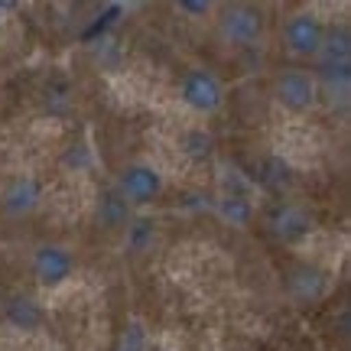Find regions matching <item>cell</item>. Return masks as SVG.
I'll list each match as a JSON object with an SVG mask.
<instances>
[{
	"mask_svg": "<svg viewBox=\"0 0 351 351\" xmlns=\"http://www.w3.org/2000/svg\"><path fill=\"white\" fill-rule=\"evenodd\" d=\"M39 202H43V182H39L36 176H13L7 189H3V195H0V208L7 218H26V215H33L39 208Z\"/></svg>",
	"mask_w": 351,
	"mask_h": 351,
	"instance_id": "cell-7",
	"label": "cell"
},
{
	"mask_svg": "<svg viewBox=\"0 0 351 351\" xmlns=\"http://www.w3.org/2000/svg\"><path fill=\"white\" fill-rule=\"evenodd\" d=\"M218 36L225 39L228 46H257L263 39V10L251 7V3H231L218 16Z\"/></svg>",
	"mask_w": 351,
	"mask_h": 351,
	"instance_id": "cell-2",
	"label": "cell"
},
{
	"mask_svg": "<svg viewBox=\"0 0 351 351\" xmlns=\"http://www.w3.org/2000/svg\"><path fill=\"white\" fill-rule=\"evenodd\" d=\"M117 192L121 199L134 208H143V205H153V202L163 195V173L150 163H127L117 176Z\"/></svg>",
	"mask_w": 351,
	"mask_h": 351,
	"instance_id": "cell-4",
	"label": "cell"
},
{
	"mask_svg": "<svg viewBox=\"0 0 351 351\" xmlns=\"http://www.w3.org/2000/svg\"><path fill=\"white\" fill-rule=\"evenodd\" d=\"M315 85H319V95H339V98H348L351 88V65H319V75H315Z\"/></svg>",
	"mask_w": 351,
	"mask_h": 351,
	"instance_id": "cell-13",
	"label": "cell"
},
{
	"mask_svg": "<svg viewBox=\"0 0 351 351\" xmlns=\"http://www.w3.org/2000/svg\"><path fill=\"white\" fill-rule=\"evenodd\" d=\"M326 287H328V280L319 267L302 263V267H296V270L289 274V293H293L296 302H315L326 293Z\"/></svg>",
	"mask_w": 351,
	"mask_h": 351,
	"instance_id": "cell-12",
	"label": "cell"
},
{
	"mask_svg": "<svg viewBox=\"0 0 351 351\" xmlns=\"http://www.w3.org/2000/svg\"><path fill=\"white\" fill-rule=\"evenodd\" d=\"M274 95L287 111L306 114V111H313L315 101H319V85H315L313 72H306V69H300V65H289V69H283V72H276Z\"/></svg>",
	"mask_w": 351,
	"mask_h": 351,
	"instance_id": "cell-3",
	"label": "cell"
},
{
	"mask_svg": "<svg viewBox=\"0 0 351 351\" xmlns=\"http://www.w3.org/2000/svg\"><path fill=\"white\" fill-rule=\"evenodd\" d=\"M212 134H205V130H189L186 137H182V150L192 156V160H205L208 153H212Z\"/></svg>",
	"mask_w": 351,
	"mask_h": 351,
	"instance_id": "cell-15",
	"label": "cell"
},
{
	"mask_svg": "<svg viewBox=\"0 0 351 351\" xmlns=\"http://www.w3.org/2000/svg\"><path fill=\"white\" fill-rule=\"evenodd\" d=\"M95 218H98V225L104 228V231H121V228L130 225L134 212H130V205L121 199L117 189H108V192H101L98 205H95Z\"/></svg>",
	"mask_w": 351,
	"mask_h": 351,
	"instance_id": "cell-11",
	"label": "cell"
},
{
	"mask_svg": "<svg viewBox=\"0 0 351 351\" xmlns=\"http://www.w3.org/2000/svg\"><path fill=\"white\" fill-rule=\"evenodd\" d=\"M322 36H326V23L309 10L293 13L283 26V43L293 56L300 59H315L319 56V46H322Z\"/></svg>",
	"mask_w": 351,
	"mask_h": 351,
	"instance_id": "cell-6",
	"label": "cell"
},
{
	"mask_svg": "<svg viewBox=\"0 0 351 351\" xmlns=\"http://www.w3.org/2000/svg\"><path fill=\"white\" fill-rule=\"evenodd\" d=\"M75 274V257L62 244H43L33 254V276L43 289H59L65 287Z\"/></svg>",
	"mask_w": 351,
	"mask_h": 351,
	"instance_id": "cell-5",
	"label": "cell"
},
{
	"mask_svg": "<svg viewBox=\"0 0 351 351\" xmlns=\"http://www.w3.org/2000/svg\"><path fill=\"white\" fill-rule=\"evenodd\" d=\"M319 65H351V29L348 23L326 26V36L319 46Z\"/></svg>",
	"mask_w": 351,
	"mask_h": 351,
	"instance_id": "cell-10",
	"label": "cell"
},
{
	"mask_svg": "<svg viewBox=\"0 0 351 351\" xmlns=\"http://www.w3.org/2000/svg\"><path fill=\"white\" fill-rule=\"evenodd\" d=\"M179 101L195 114H215L221 111V104H225V85H221V78L215 72L195 65V69H189L186 75L179 78Z\"/></svg>",
	"mask_w": 351,
	"mask_h": 351,
	"instance_id": "cell-1",
	"label": "cell"
},
{
	"mask_svg": "<svg viewBox=\"0 0 351 351\" xmlns=\"http://www.w3.org/2000/svg\"><path fill=\"white\" fill-rule=\"evenodd\" d=\"M124 231H127V247L130 251H147L153 244V238H156V221L140 215V218H130V225Z\"/></svg>",
	"mask_w": 351,
	"mask_h": 351,
	"instance_id": "cell-14",
	"label": "cell"
},
{
	"mask_svg": "<svg viewBox=\"0 0 351 351\" xmlns=\"http://www.w3.org/2000/svg\"><path fill=\"white\" fill-rule=\"evenodd\" d=\"M3 322L10 328H16V332H36V328H43V322H46V309L39 306L33 296H7L3 300Z\"/></svg>",
	"mask_w": 351,
	"mask_h": 351,
	"instance_id": "cell-9",
	"label": "cell"
},
{
	"mask_svg": "<svg viewBox=\"0 0 351 351\" xmlns=\"http://www.w3.org/2000/svg\"><path fill=\"white\" fill-rule=\"evenodd\" d=\"M221 212H225L234 225H247V221H251V205H247L244 199H238V195H234V199H228L225 205H221Z\"/></svg>",
	"mask_w": 351,
	"mask_h": 351,
	"instance_id": "cell-16",
	"label": "cell"
},
{
	"mask_svg": "<svg viewBox=\"0 0 351 351\" xmlns=\"http://www.w3.org/2000/svg\"><path fill=\"white\" fill-rule=\"evenodd\" d=\"M267 225H270V231H274L280 241H302L309 231H313V215L306 212L302 205H289V202H283V205H276L274 212L267 215Z\"/></svg>",
	"mask_w": 351,
	"mask_h": 351,
	"instance_id": "cell-8",
	"label": "cell"
},
{
	"mask_svg": "<svg viewBox=\"0 0 351 351\" xmlns=\"http://www.w3.org/2000/svg\"><path fill=\"white\" fill-rule=\"evenodd\" d=\"M176 10L189 13V16H205V13H212V3H208V0H182Z\"/></svg>",
	"mask_w": 351,
	"mask_h": 351,
	"instance_id": "cell-17",
	"label": "cell"
}]
</instances>
